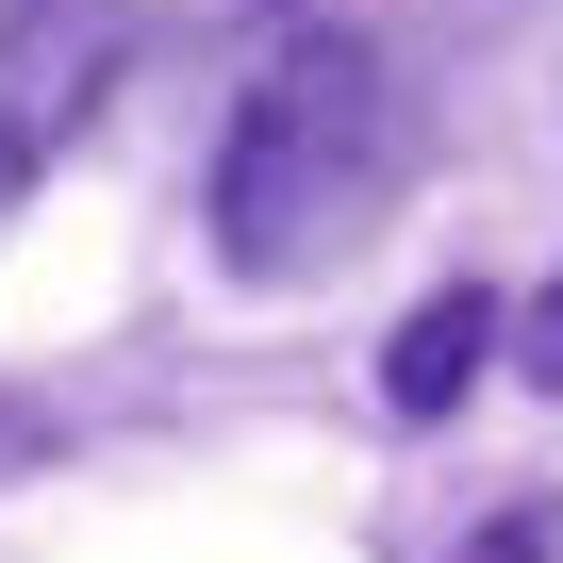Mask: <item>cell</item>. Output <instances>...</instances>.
I'll use <instances>...</instances> for the list:
<instances>
[{
  "label": "cell",
  "instance_id": "cell-1",
  "mask_svg": "<svg viewBox=\"0 0 563 563\" xmlns=\"http://www.w3.org/2000/svg\"><path fill=\"white\" fill-rule=\"evenodd\" d=\"M398 199V67L365 34H299L216 133V265L232 282H316L382 232Z\"/></svg>",
  "mask_w": 563,
  "mask_h": 563
},
{
  "label": "cell",
  "instance_id": "cell-2",
  "mask_svg": "<svg viewBox=\"0 0 563 563\" xmlns=\"http://www.w3.org/2000/svg\"><path fill=\"white\" fill-rule=\"evenodd\" d=\"M117 67H133V0H0V216L84 150Z\"/></svg>",
  "mask_w": 563,
  "mask_h": 563
},
{
  "label": "cell",
  "instance_id": "cell-3",
  "mask_svg": "<svg viewBox=\"0 0 563 563\" xmlns=\"http://www.w3.org/2000/svg\"><path fill=\"white\" fill-rule=\"evenodd\" d=\"M481 365H497V299H481V282H448V299H415V316H398V349H382V398H398V415H448Z\"/></svg>",
  "mask_w": 563,
  "mask_h": 563
},
{
  "label": "cell",
  "instance_id": "cell-4",
  "mask_svg": "<svg viewBox=\"0 0 563 563\" xmlns=\"http://www.w3.org/2000/svg\"><path fill=\"white\" fill-rule=\"evenodd\" d=\"M464 563H563V497H514V514H497Z\"/></svg>",
  "mask_w": 563,
  "mask_h": 563
},
{
  "label": "cell",
  "instance_id": "cell-5",
  "mask_svg": "<svg viewBox=\"0 0 563 563\" xmlns=\"http://www.w3.org/2000/svg\"><path fill=\"white\" fill-rule=\"evenodd\" d=\"M530 365H547V382H563V299H547V332H530Z\"/></svg>",
  "mask_w": 563,
  "mask_h": 563
}]
</instances>
